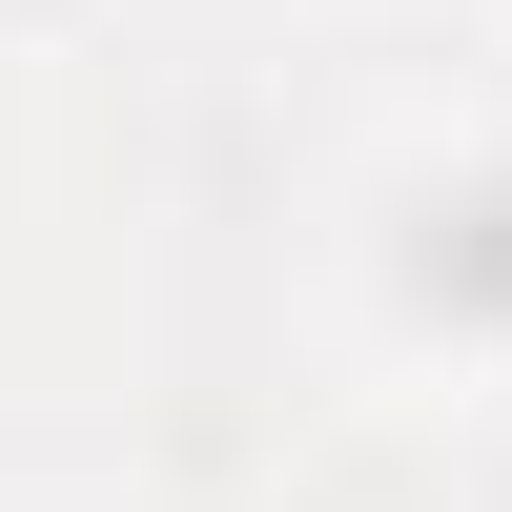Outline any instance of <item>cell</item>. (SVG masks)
<instances>
[{"label":"cell","mask_w":512,"mask_h":512,"mask_svg":"<svg viewBox=\"0 0 512 512\" xmlns=\"http://www.w3.org/2000/svg\"><path fill=\"white\" fill-rule=\"evenodd\" d=\"M390 287H410V308L451 328V349H512V164H451V185L410 205Z\"/></svg>","instance_id":"obj_1"}]
</instances>
